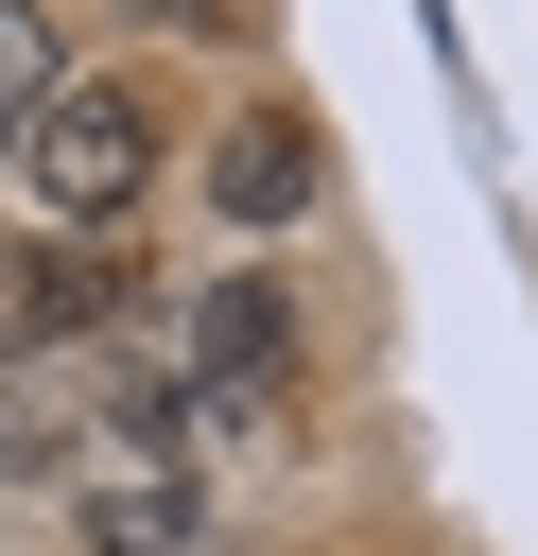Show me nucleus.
I'll return each mask as SVG.
<instances>
[{
	"mask_svg": "<svg viewBox=\"0 0 538 556\" xmlns=\"http://www.w3.org/2000/svg\"><path fill=\"white\" fill-rule=\"evenodd\" d=\"M174 521H191V504H174L156 469H139V486H87V539H104V556H174Z\"/></svg>",
	"mask_w": 538,
	"mask_h": 556,
	"instance_id": "obj_5",
	"label": "nucleus"
},
{
	"mask_svg": "<svg viewBox=\"0 0 538 556\" xmlns=\"http://www.w3.org/2000/svg\"><path fill=\"white\" fill-rule=\"evenodd\" d=\"M35 104H52V17L0 0V139H35Z\"/></svg>",
	"mask_w": 538,
	"mask_h": 556,
	"instance_id": "obj_6",
	"label": "nucleus"
},
{
	"mask_svg": "<svg viewBox=\"0 0 538 556\" xmlns=\"http://www.w3.org/2000/svg\"><path fill=\"white\" fill-rule=\"evenodd\" d=\"M312 191H330V156H312L295 104H243V122L208 139V208H226V226H295Z\"/></svg>",
	"mask_w": 538,
	"mask_h": 556,
	"instance_id": "obj_2",
	"label": "nucleus"
},
{
	"mask_svg": "<svg viewBox=\"0 0 538 556\" xmlns=\"http://www.w3.org/2000/svg\"><path fill=\"white\" fill-rule=\"evenodd\" d=\"M191 382H226V400H278V382H295V295H278V278H208Z\"/></svg>",
	"mask_w": 538,
	"mask_h": 556,
	"instance_id": "obj_4",
	"label": "nucleus"
},
{
	"mask_svg": "<svg viewBox=\"0 0 538 556\" xmlns=\"http://www.w3.org/2000/svg\"><path fill=\"white\" fill-rule=\"evenodd\" d=\"M17 191H35L52 226H121V208L156 191V104H139V87H52L35 139H17Z\"/></svg>",
	"mask_w": 538,
	"mask_h": 556,
	"instance_id": "obj_1",
	"label": "nucleus"
},
{
	"mask_svg": "<svg viewBox=\"0 0 538 556\" xmlns=\"http://www.w3.org/2000/svg\"><path fill=\"white\" fill-rule=\"evenodd\" d=\"M104 313H121V261H87V226L0 243V348H69V330H104Z\"/></svg>",
	"mask_w": 538,
	"mask_h": 556,
	"instance_id": "obj_3",
	"label": "nucleus"
},
{
	"mask_svg": "<svg viewBox=\"0 0 538 556\" xmlns=\"http://www.w3.org/2000/svg\"><path fill=\"white\" fill-rule=\"evenodd\" d=\"M156 35H260V0H139Z\"/></svg>",
	"mask_w": 538,
	"mask_h": 556,
	"instance_id": "obj_7",
	"label": "nucleus"
}]
</instances>
